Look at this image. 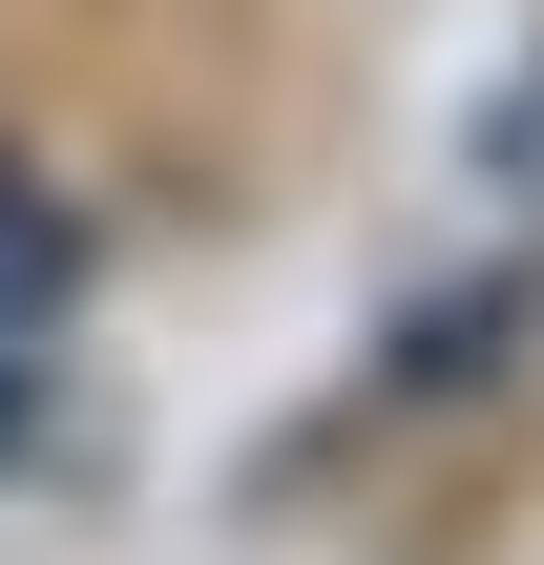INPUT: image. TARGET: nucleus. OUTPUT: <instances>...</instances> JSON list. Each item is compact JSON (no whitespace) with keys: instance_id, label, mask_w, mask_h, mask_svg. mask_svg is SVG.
<instances>
[{"instance_id":"nucleus-1","label":"nucleus","mask_w":544,"mask_h":565,"mask_svg":"<svg viewBox=\"0 0 544 565\" xmlns=\"http://www.w3.org/2000/svg\"><path fill=\"white\" fill-rule=\"evenodd\" d=\"M482 168H503V189H524V210H544V63H524V84H503V126H482Z\"/></svg>"}]
</instances>
